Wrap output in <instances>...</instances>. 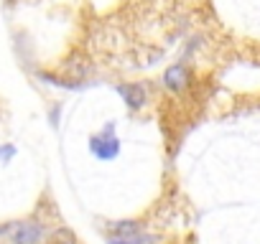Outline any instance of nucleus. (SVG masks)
<instances>
[{
  "instance_id": "obj_1",
  "label": "nucleus",
  "mask_w": 260,
  "mask_h": 244,
  "mask_svg": "<svg viewBox=\"0 0 260 244\" xmlns=\"http://www.w3.org/2000/svg\"><path fill=\"white\" fill-rule=\"evenodd\" d=\"M120 150H122V145H120V138L115 135V122L112 119L107 122V125L97 135L89 138V153H92V158H97L102 163L115 160L120 155Z\"/></svg>"
},
{
  "instance_id": "obj_2",
  "label": "nucleus",
  "mask_w": 260,
  "mask_h": 244,
  "mask_svg": "<svg viewBox=\"0 0 260 244\" xmlns=\"http://www.w3.org/2000/svg\"><path fill=\"white\" fill-rule=\"evenodd\" d=\"M161 87H164L169 94H176V97L186 94V92L194 87V71H191L189 61L181 59V61L166 66V71H164V76H161Z\"/></svg>"
},
{
  "instance_id": "obj_3",
  "label": "nucleus",
  "mask_w": 260,
  "mask_h": 244,
  "mask_svg": "<svg viewBox=\"0 0 260 244\" xmlns=\"http://www.w3.org/2000/svg\"><path fill=\"white\" fill-rule=\"evenodd\" d=\"M46 236H49V226L44 221H36V219L13 221V226L8 231L11 244H44Z\"/></svg>"
},
{
  "instance_id": "obj_4",
  "label": "nucleus",
  "mask_w": 260,
  "mask_h": 244,
  "mask_svg": "<svg viewBox=\"0 0 260 244\" xmlns=\"http://www.w3.org/2000/svg\"><path fill=\"white\" fill-rule=\"evenodd\" d=\"M115 92L120 94L122 104L130 112H141L148 104V99H151V92H148V87L143 82H117Z\"/></svg>"
},
{
  "instance_id": "obj_5",
  "label": "nucleus",
  "mask_w": 260,
  "mask_h": 244,
  "mask_svg": "<svg viewBox=\"0 0 260 244\" xmlns=\"http://www.w3.org/2000/svg\"><path fill=\"white\" fill-rule=\"evenodd\" d=\"M34 74H36L39 82H44V84H49V87H56V89H67V92H79V89H84V87L89 84V82H84V79L59 76V74H54V71H49V69H36Z\"/></svg>"
},
{
  "instance_id": "obj_6",
  "label": "nucleus",
  "mask_w": 260,
  "mask_h": 244,
  "mask_svg": "<svg viewBox=\"0 0 260 244\" xmlns=\"http://www.w3.org/2000/svg\"><path fill=\"white\" fill-rule=\"evenodd\" d=\"M107 244H158V236L148 234L146 229L143 231H136V234H122V236L107 234Z\"/></svg>"
},
{
  "instance_id": "obj_7",
  "label": "nucleus",
  "mask_w": 260,
  "mask_h": 244,
  "mask_svg": "<svg viewBox=\"0 0 260 244\" xmlns=\"http://www.w3.org/2000/svg\"><path fill=\"white\" fill-rule=\"evenodd\" d=\"M16 155H18V148L13 143H3V145H0V163H11Z\"/></svg>"
},
{
  "instance_id": "obj_8",
  "label": "nucleus",
  "mask_w": 260,
  "mask_h": 244,
  "mask_svg": "<svg viewBox=\"0 0 260 244\" xmlns=\"http://www.w3.org/2000/svg\"><path fill=\"white\" fill-rule=\"evenodd\" d=\"M59 119H61V102H51V107H49V122H51L54 130L59 128Z\"/></svg>"
},
{
  "instance_id": "obj_9",
  "label": "nucleus",
  "mask_w": 260,
  "mask_h": 244,
  "mask_svg": "<svg viewBox=\"0 0 260 244\" xmlns=\"http://www.w3.org/2000/svg\"><path fill=\"white\" fill-rule=\"evenodd\" d=\"M8 3H11V0H8Z\"/></svg>"
}]
</instances>
